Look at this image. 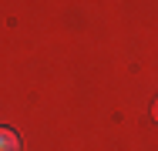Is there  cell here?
<instances>
[{"instance_id": "1", "label": "cell", "mask_w": 158, "mask_h": 151, "mask_svg": "<svg viewBox=\"0 0 158 151\" xmlns=\"http://www.w3.org/2000/svg\"><path fill=\"white\" fill-rule=\"evenodd\" d=\"M0 151H20V138L10 128H0Z\"/></svg>"}, {"instance_id": "2", "label": "cell", "mask_w": 158, "mask_h": 151, "mask_svg": "<svg viewBox=\"0 0 158 151\" xmlns=\"http://www.w3.org/2000/svg\"><path fill=\"white\" fill-rule=\"evenodd\" d=\"M152 114H155V121H158V101H155V108H152Z\"/></svg>"}]
</instances>
